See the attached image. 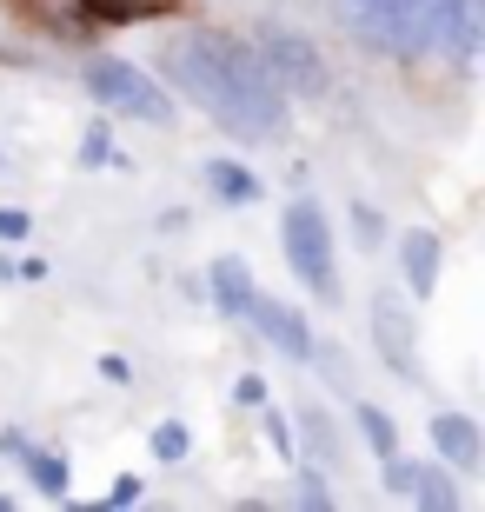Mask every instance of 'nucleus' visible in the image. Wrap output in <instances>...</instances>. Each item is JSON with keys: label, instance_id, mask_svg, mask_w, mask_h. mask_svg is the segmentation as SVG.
Returning a JSON list of instances; mask_svg holds the SVG:
<instances>
[{"label": "nucleus", "instance_id": "obj_1", "mask_svg": "<svg viewBox=\"0 0 485 512\" xmlns=\"http://www.w3.org/2000/svg\"><path fill=\"white\" fill-rule=\"evenodd\" d=\"M167 74L200 114H213L240 140H273L286 127V87L266 74L260 47H240L233 34H187L167 54Z\"/></svg>", "mask_w": 485, "mask_h": 512}, {"label": "nucleus", "instance_id": "obj_2", "mask_svg": "<svg viewBox=\"0 0 485 512\" xmlns=\"http://www.w3.org/2000/svg\"><path fill=\"white\" fill-rule=\"evenodd\" d=\"M426 7L432 0H339V20L373 54H419L426 47Z\"/></svg>", "mask_w": 485, "mask_h": 512}, {"label": "nucleus", "instance_id": "obj_3", "mask_svg": "<svg viewBox=\"0 0 485 512\" xmlns=\"http://www.w3.org/2000/svg\"><path fill=\"white\" fill-rule=\"evenodd\" d=\"M87 94L107 107V114H127V120H147V127H167L173 120V100L167 87H153L133 60H87Z\"/></svg>", "mask_w": 485, "mask_h": 512}, {"label": "nucleus", "instance_id": "obj_4", "mask_svg": "<svg viewBox=\"0 0 485 512\" xmlns=\"http://www.w3.org/2000/svg\"><path fill=\"white\" fill-rule=\"evenodd\" d=\"M286 260H293V273L313 286V293H326V300L339 293V273H333V233H326V213H319L313 200L286 207Z\"/></svg>", "mask_w": 485, "mask_h": 512}, {"label": "nucleus", "instance_id": "obj_5", "mask_svg": "<svg viewBox=\"0 0 485 512\" xmlns=\"http://www.w3.org/2000/svg\"><path fill=\"white\" fill-rule=\"evenodd\" d=\"M485 40V7L479 0H432L426 7V47H439L446 60H472Z\"/></svg>", "mask_w": 485, "mask_h": 512}, {"label": "nucleus", "instance_id": "obj_6", "mask_svg": "<svg viewBox=\"0 0 485 512\" xmlns=\"http://www.w3.org/2000/svg\"><path fill=\"white\" fill-rule=\"evenodd\" d=\"M260 60H266V74L280 80V87L293 80L299 94H326V67H319V54H313L299 34H266Z\"/></svg>", "mask_w": 485, "mask_h": 512}, {"label": "nucleus", "instance_id": "obj_7", "mask_svg": "<svg viewBox=\"0 0 485 512\" xmlns=\"http://www.w3.org/2000/svg\"><path fill=\"white\" fill-rule=\"evenodd\" d=\"M246 320L260 326V340H266V346H280L286 360H306V353H313V333H306V320H299L293 306H280V300H260V293H253V306H246Z\"/></svg>", "mask_w": 485, "mask_h": 512}, {"label": "nucleus", "instance_id": "obj_8", "mask_svg": "<svg viewBox=\"0 0 485 512\" xmlns=\"http://www.w3.org/2000/svg\"><path fill=\"white\" fill-rule=\"evenodd\" d=\"M373 333H379V346H386V360H392V373H419L412 366V320H406V306L392 300V293H379L373 300Z\"/></svg>", "mask_w": 485, "mask_h": 512}, {"label": "nucleus", "instance_id": "obj_9", "mask_svg": "<svg viewBox=\"0 0 485 512\" xmlns=\"http://www.w3.org/2000/svg\"><path fill=\"white\" fill-rule=\"evenodd\" d=\"M0 446L27 466V479H34L47 499H67V459H60V453H40V446H27L20 433H0Z\"/></svg>", "mask_w": 485, "mask_h": 512}, {"label": "nucleus", "instance_id": "obj_10", "mask_svg": "<svg viewBox=\"0 0 485 512\" xmlns=\"http://www.w3.org/2000/svg\"><path fill=\"white\" fill-rule=\"evenodd\" d=\"M253 273H246V260H213V306H220L226 320H246V306H253Z\"/></svg>", "mask_w": 485, "mask_h": 512}, {"label": "nucleus", "instance_id": "obj_11", "mask_svg": "<svg viewBox=\"0 0 485 512\" xmlns=\"http://www.w3.org/2000/svg\"><path fill=\"white\" fill-rule=\"evenodd\" d=\"M392 486H399V493H412L419 499V506H459V493H452V479H439L432 473V466H406V459L392 453Z\"/></svg>", "mask_w": 485, "mask_h": 512}, {"label": "nucleus", "instance_id": "obj_12", "mask_svg": "<svg viewBox=\"0 0 485 512\" xmlns=\"http://www.w3.org/2000/svg\"><path fill=\"white\" fill-rule=\"evenodd\" d=\"M399 253H406V286L412 293H432V286H439V233L412 227L406 240H399Z\"/></svg>", "mask_w": 485, "mask_h": 512}, {"label": "nucleus", "instance_id": "obj_13", "mask_svg": "<svg viewBox=\"0 0 485 512\" xmlns=\"http://www.w3.org/2000/svg\"><path fill=\"white\" fill-rule=\"evenodd\" d=\"M432 446H439L452 466H472V459H479V426H472L466 413H439L432 419Z\"/></svg>", "mask_w": 485, "mask_h": 512}, {"label": "nucleus", "instance_id": "obj_14", "mask_svg": "<svg viewBox=\"0 0 485 512\" xmlns=\"http://www.w3.org/2000/svg\"><path fill=\"white\" fill-rule=\"evenodd\" d=\"M20 7H27L47 34H87V27H94V7H87V0H20Z\"/></svg>", "mask_w": 485, "mask_h": 512}, {"label": "nucleus", "instance_id": "obj_15", "mask_svg": "<svg viewBox=\"0 0 485 512\" xmlns=\"http://www.w3.org/2000/svg\"><path fill=\"white\" fill-rule=\"evenodd\" d=\"M206 180H213V193H220V200H260V180H253L246 167H233V160H213V167H206Z\"/></svg>", "mask_w": 485, "mask_h": 512}, {"label": "nucleus", "instance_id": "obj_16", "mask_svg": "<svg viewBox=\"0 0 485 512\" xmlns=\"http://www.w3.org/2000/svg\"><path fill=\"white\" fill-rule=\"evenodd\" d=\"M359 433H366V446H373L379 459H392V453H399V433H392V419L379 413V406H359Z\"/></svg>", "mask_w": 485, "mask_h": 512}, {"label": "nucleus", "instance_id": "obj_17", "mask_svg": "<svg viewBox=\"0 0 485 512\" xmlns=\"http://www.w3.org/2000/svg\"><path fill=\"white\" fill-rule=\"evenodd\" d=\"M153 453L180 459V453H187V426H153Z\"/></svg>", "mask_w": 485, "mask_h": 512}, {"label": "nucleus", "instance_id": "obj_18", "mask_svg": "<svg viewBox=\"0 0 485 512\" xmlns=\"http://www.w3.org/2000/svg\"><path fill=\"white\" fill-rule=\"evenodd\" d=\"M80 160H87V167H107L113 153H107V127H94L87 133V147H80Z\"/></svg>", "mask_w": 485, "mask_h": 512}, {"label": "nucleus", "instance_id": "obj_19", "mask_svg": "<svg viewBox=\"0 0 485 512\" xmlns=\"http://www.w3.org/2000/svg\"><path fill=\"white\" fill-rule=\"evenodd\" d=\"M133 499H140V479H120V486H113V493H107V499H100V506H107V512H113V506H133Z\"/></svg>", "mask_w": 485, "mask_h": 512}, {"label": "nucleus", "instance_id": "obj_20", "mask_svg": "<svg viewBox=\"0 0 485 512\" xmlns=\"http://www.w3.org/2000/svg\"><path fill=\"white\" fill-rule=\"evenodd\" d=\"M27 233V213H14V207H0V240H20Z\"/></svg>", "mask_w": 485, "mask_h": 512}, {"label": "nucleus", "instance_id": "obj_21", "mask_svg": "<svg viewBox=\"0 0 485 512\" xmlns=\"http://www.w3.org/2000/svg\"><path fill=\"white\" fill-rule=\"evenodd\" d=\"M233 399H240V406H260V399H266V386H260V380H253V373H246V380H240V386H233Z\"/></svg>", "mask_w": 485, "mask_h": 512}, {"label": "nucleus", "instance_id": "obj_22", "mask_svg": "<svg viewBox=\"0 0 485 512\" xmlns=\"http://www.w3.org/2000/svg\"><path fill=\"white\" fill-rule=\"evenodd\" d=\"M266 439H273L280 453H293V433H286V426H280V413H266Z\"/></svg>", "mask_w": 485, "mask_h": 512}, {"label": "nucleus", "instance_id": "obj_23", "mask_svg": "<svg viewBox=\"0 0 485 512\" xmlns=\"http://www.w3.org/2000/svg\"><path fill=\"white\" fill-rule=\"evenodd\" d=\"M100 373H107V380H120V386L133 380V366H127V360H113V353H107V360H100Z\"/></svg>", "mask_w": 485, "mask_h": 512}]
</instances>
